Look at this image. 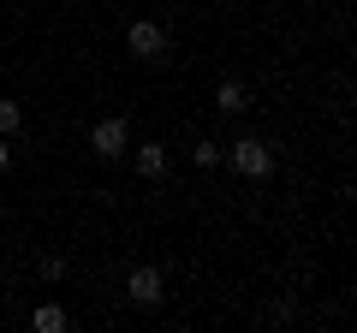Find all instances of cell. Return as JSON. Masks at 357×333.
Returning a JSON list of instances; mask_svg holds the SVG:
<instances>
[{"instance_id": "6da1fadb", "label": "cell", "mask_w": 357, "mask_h": 333, "mask_svg": "<svg viewBox=\"0 0 357 333\" xmlns=\"http://www.w3.org/2000/svg\"><path fill=\"white\" fill-rule=\"evenodd\" d=\"M227 161L238 166L244 179H268V173H274V143H262V137H238L227 149Z\"/></svg>"}, {"instance_id": "7a4b0ae2", "label": "cell", "mask_w": 357, "mask_h": 333, "mask_svg": "<svg viewBox=\"0 0 357 333\" xmlns=\"http://www.w3.org/2000/svg\"><path fill=\"white\" fill-rule=\"evenodd\" d=\"M89 149L102 155V161H119V155L131 149V125L119 114H107V119H96V125H89Z\"/></svg>"}, {"instance_id": "3957f363", "label": "cell", "mask_w": 357, "mask_h": 333, "mask_svg": "<svg viewBox=\"0 0 357 333\" xmlns=\"http://www.w3.org/2000/svg\"><path fill=\"white\" fill-rule=\"evenodd\" d=\"M126 48H131V60H167V30L161 24H149V18H137V24L126 30Z\"/></svg>"}, {"instance_id": "277c9868", "label": "cell", "mask_w": 357, "mask_h": 333, "mask_svg": "<svg viewBox=\"0 0 357 333\" xmlns=\"http://www.w3.org/2000/svg\"><path fill=\"white\" fill-rule=\"evenodd\" d=\"M126 292H131V304L155 309V304L167 297V286H161V268H131V274H126Z\"/></svg>"}, {"instance_id": "5b68a950", "label": "cell", "mask_w": 357, "mask_h": 333, "mask_svg": "<svg viewBox=\"0 0 357 333\" xmlns=\"http://www.w3.org/2000/svg\"><path fill=\"white\" fill-rule=\"evenodd\" d=\"M131 166H137V179H161L167 173V143H137V149H131Z\"/></svg>"}, {"instance_id": "8992f818", "label": "cell", "mask_w": 357, "mask_h": 333, "mask_svg": "<svg viewBox=\"0 0 357 333\" xmlns=\"http://www.w3.org/2000/svg\"><path fill=\"white\" fill-rule=\"evenodd\" d=\"M215 107L220 114H244V107H250V90H244L238 77H220L215 84Z\"/></svg>"}, {"instance_id": "52a82bcc", "label": "cell", "mask_w": 357, "mask_h": 333, "mask_svg": "<svg viewBox=\"0 0 357 333\" xmlns=\"http://www.w3.org/2000/svg\"><path fill=\"white\" fill-rule=\"evenodd\" d=\"M30 321H36V333H66V309L60 304H36V316H30Z\"/></svg>"}, {"instance_id": "ba28073f", "label": "cell", "mask_w": 357, "mask_h": 333, "mask_svg": "<svg viewBox=\"0 0 357 333\" xmlns=\"http://www.w3.org/2000/svg\"><path fill=\"white\" fill-rule=\"evenodd\" d=\"M18 119H24V107H18V102H0V137H13Z\"/></svg>"}, {"instance_id": "9c48e42d", "label": "cell", "mask_w": 357, "mask_h": 333, "mask_svg": "<svg viewBox=\"0 0 357 333\" xmlns=\"http://www.w3.org/2000/svg\"><path fill=\"white\" fill-rule=\"evenodd\" d=\"M191 161H197V166H220V143H197Z\"/></svg>"}, {"instance_id": "30bf717a", "label": "cell", "mask_w": 357, "mask_h": 333, "mask_svg": "<svg viewBox=\"0 0 357 333\" xmlns=\"http://www.w3.org/2000/svg\"><path fill=\"white\" fill-rule=\"evenodd\" d=\"M36 274H42V280H60L66 262H60V256H42V262H36Z\"/></svg>"}, {"instance_id": "8fae6325", "label": "cell", "mask_w": 357, "mask_h": 333, "mask_svg": "<svg viewBox=\"0 0 357 333\" xmlns=\"http://www.w3.org/2000/svg\"><path fill=\"white\" fill-rule=\"evenodd\" d=\"M6 161H13V143H6V137H0V173H6Z\"/></svg>"}]
</instances>
